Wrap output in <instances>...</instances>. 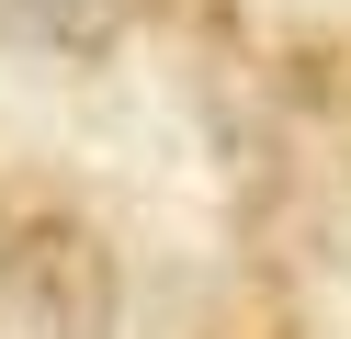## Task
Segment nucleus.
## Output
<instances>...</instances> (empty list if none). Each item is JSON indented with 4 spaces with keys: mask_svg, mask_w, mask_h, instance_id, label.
Here are the masks:
<instances>
[{
    "mask_svg": "<svg viewBox=\"0 0 351 339\" xmlns=\"http://www.w3.org/2000/svg\"><path fill=\"white\" fill-rule=\"evenodd\" d=\"M0 305H12V339H114V316H125L114 249L80 215H12V238H0Z\"/></svg>",
    "mask_w": 351,
    "mask_h": 339,
    "instance_id": "1",
    "label": "nucleus"
},
{
    "mask_svg": "<svg viewBox=\"0 0 351 339\" xmlns=\"http://www.w3.org/2000/svg\"><path fill=\"white\" fill-rule=\"evenodd\" d=\"M125 23H136V0H0V34L34 45V57H69V68L114 57Z\"/></svg>",
    "mask_w": 351,
    "mask_h": 339,
    "instance_id": "2",
    "label": "nucleus"
}]
</instances>
